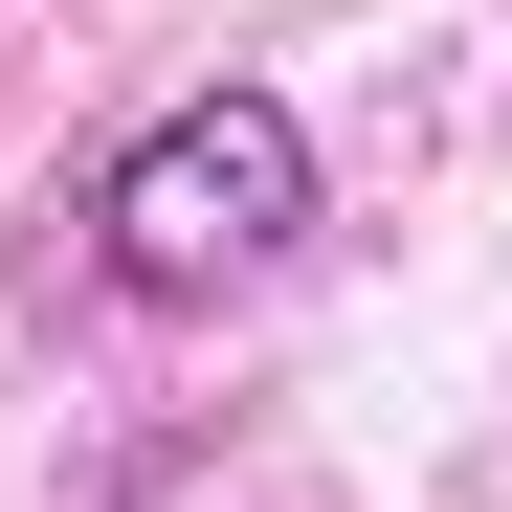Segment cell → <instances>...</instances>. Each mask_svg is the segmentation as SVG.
<instances>
[{"label": "cell", "mask_w": 512, "mask_h": 512, "mask_svg": "<svg viewBox=\"0 0 512 512\" xmlns=\"http://www.w3.org/2000/svg\"><path fill=\"white\" fill-rule=\"evenodd\" d=\"M312 245V112L290 90H179L112 179H90V268L134 312H223Z\"/></svg>", "instance_id": "cell-1"}]
</instances>
